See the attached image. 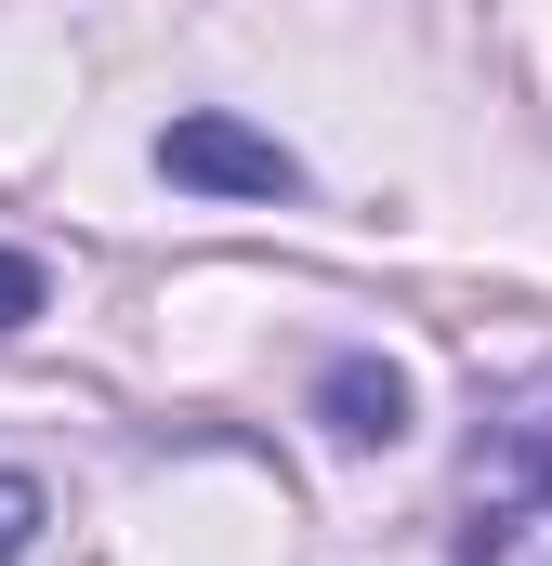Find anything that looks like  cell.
<instances>
[{"mask_svg":"<svg viewBox=\"0 0 552 566\" xmlns=\"http://www.w3.org/2000/svg\"><path fill=\"white\" fill-rule=\"evenodd\" d=\"M460 566H552V488L540 501H460Z\"/></svg>","mask_w":552,"mask_h":566,"instance_id":"cell-4","label":"cell"},{"mask_svg":"<svg viewBox=\"0 0 552 566\" xmlns=\"http://www.w3.org/2000/svg\"><path fill=\"white\" fill-rule=\"evenodd\" d=\"M40 303H53V277H40V251H13V238H0V329H26Z\"/></svg>","mask_w":552,"mask_h":566,"instance_id":"cell-6","label":"cell"},{"mask_svg":"<svg viewBox=\"0 0 552 566\" xmlns=\"http://www.w3.org/2000/svg\"><path fill=\"white\" fill-rule=\"evenodd\" d=\"M158 171L198 185V198H302V158L276 133H251V119H224V106H184L158 133Z\"/></svg>","mask_w":552,"mask_h":566,"instance_id":"cell-1","label":"cell"},{"mask_svg":"<svg viewBox=\"0 0 552 566\" xmlns=\"http://www.w3.org/2000/svg\"><path fill=\"white\" fill-rule=\"evenodd\" d=\"M316 422H329V448H408V422H421V396H408V369L395 356H329L316 369Z\"/></svg>","mask_w":552,"mask_h":566,"instance_id":"cell-3","label":"cell"},{"mask_svg":"<svg viewBox=\"0 0 552 566\" xmlns=\"http://www.w3.org/2000/svg\"><path fill=\"white\" fill-rule=\"evenodd\" d=\"M40 527H53V488H40V474H13V461H0V566L26 554V541H40Z\"/></svg>","mask_w":552,"mask_h":566,"instance_id":"cell-5","label":"cell"},{"mask_svg":"<svg viewBox=\"0 0 552 566\" xmlns=\"http://www.w3.org/2000/svg\"><path fill=\"white\" fill-rule=\"evenodd\" d=\"M540 488H552V369H540V382H513V396L487 409L460 501H540Z\"/></svg>","mask_w":552,"mask_h":566,"instance_id":"cell-2","label":"cell"}]
</instances>
